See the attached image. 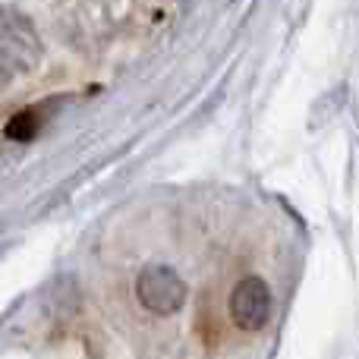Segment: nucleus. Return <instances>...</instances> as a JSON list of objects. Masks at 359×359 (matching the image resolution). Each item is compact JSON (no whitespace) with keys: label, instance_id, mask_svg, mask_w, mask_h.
<instances>
[{"label":"nucleus","instance_id":"nucleus-1","mask_svg":"<svg viewBox=\"0 0 359 359\" xmlns=\"http://www.w3.org/2000/svg\"><path fill=\"white\" fill-rule=\"evenodd\" d=\"M44 44L35 22L16 6H0V79L13 82L35 73Z\"/></svg>","mask_w":359,"mask_h":359},{"label":"nucleus","instance_id":"nucleus-2","mask_svg":"<svg viewBox=\"0 0 359 359\" xmlns=\"http://www.w3.org/2000/svg\"><path fill=\"white\" fill-rule=\"evenodd\" d=\"M136 299L151 316H177L189 299V287L170 265H149L136 278Z\"/></svg>","mask_w":359,"mask_h":359},{"label":"nucleus","instance_id":"nucleus-3","mask_svg":"<svg viewBox=\"0 0 359 359\" xmlns=\"http://www.w3.org/2000/svg\"><path fill=\"white\" fill-rule=\"evenodd\" d=\"M230 318L246 334L268 328V322H271V287L255 274L236 280L233 293H230Z\"/></svg>","mask_w":359,"mask_h":359},{"label":"nucleus","instance_id":"nucleus-4","mask_svg":"<svg viewBox=\"0 0 359 359\" xmlns=\"http://www.w3.org/2000/svg\"><path fill=\"white\" fill-rule=\"evenodd\" d=\"M130 10V0H63V22L69 35L92 38L117 25Z\"/></svg>","mask_w":359,"mask_h":359},{"label":"nucleus","instance_id":"nucleus-5","mask_svg":"<svg viewBox=\"0 0 359 359\" xmlns=\"http://www.w3.org/2000/svg\"><path fill=\"white\" fill-rule=\"evenodd\" d=\"M44 117H41V107H29V111H19L10 123L4 126V136L13 139V142H29L35 139V133L41 130Z\"/></svg>","mask_w":359,"mask_h":359}]
</instances>
